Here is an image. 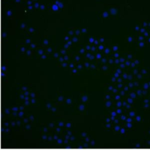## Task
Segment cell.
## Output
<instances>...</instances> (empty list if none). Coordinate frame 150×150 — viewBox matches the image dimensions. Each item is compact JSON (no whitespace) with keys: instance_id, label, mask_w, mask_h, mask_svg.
<instances>
[]
</instances>
